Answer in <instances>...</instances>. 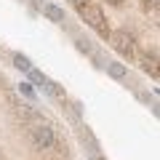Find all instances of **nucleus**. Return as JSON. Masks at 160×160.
<instances>
[{
	"mask_svg": "<svg viewBox=\"0 0 160 160\" xmlns=\"http://www.w3.org/2000/svg\"><path fill=\"white\" fill-rule=\"evenodd\" d=\"M43 13H46L51 22H64V8H59L56 3H46V6H43Z\"/></svg>",
	"mask_w": 160,
	"mask_h": 160,
	"instance_id": "nucleus-4",
	"label": "nucleus"
},
{
	"mask_svg": "<svg viewBox=\"0 0 160 160\" xmlns=\"http://www.w3.org/2000/svg\"><path fill=\"white\" fill-rule=\"evenodd\" d=\"M78 48H80V51H86V53H93V48L88 46V40H78Z\"/></svg>",
	"mask_w": 160,
	"mask_h": 160,
	"instance_id": "nucleus-10",
	"label": "nucleus"
},
{
	"mask_svg": "<svg viewBox=\"0 0 160 160\" xmlns=\"http://www.w3.org/2000/svg\"><path fill=\"white\" fill-rule=\"evenodd\" d=\"M78 11H80V16L86 19V24H91V27H93V29H99L102 35H109V32H107V27H104V13L99 11L96 6H91V3H80Z\"/></svg>",
	"mask_w": 160,
	"mask_h": 160,
	"instance_id": "nucleus-1",
	"label": "nucleus"
},
{
	"mask_svg": "<svg viewBox=\"0 0 160 160\" xmlns=\"http://www.w3.org/2000/svg\"><path fill=\"white\" fill-rule=\"evenodd\" d=\"M72 3H78V6H80V3H83V0H72Z\"/></svg>",
	"mask_w": 160,
	"mask_h": 160,
	"instance_id": "nucleus-11",
	"label": "nucleus"
},
{
	"mask_svg": "<svg viewBox=\"0 0 160 160\" xmlns=\"http://www.w3.org/2000/svg\"><path fill=\"white\" fill-rule=\"evenodd\" d=\"M29 80H32V83H38V86H46V78H43L38 69H29Z\"/></svg>",
	"mask_w": 160,
	"mask_h": 160,
	"instance_id": "nucleus-8",
	"label": "nucleus"
},
{
	"mask_svg": "<svg viewBox=\"0 0 160 160\" xmlns=\"http://www.w3.org/2000/svg\"><path fill=\"white\" fill-rule=\"evenodd\" d=\"M93 160H102V158H93Z\"/></svg>",
	"mask_w": 160,
	"mask_h": 160,
	"instance_id": "nucleus-12",
	"label": "nucleus"
},
{
	"mask_svg": "<svg viewBox=\"0 0 160 160\" xmlns=\"http://www.w3.org/2000/svg\"><path fill=\"white\" fill-rule=\"evenodd\" d=\"M139 62H142V69H147V72L158 75V67H155V64H158V56H155V53H149V56H142Z\"/></svg>",
	"mask_w": 160,
	"mask_h": 160,
	"instance_id": "nucleus-5",
	"label": "nucleus"
},
{
	"mask_svg": "<svg viewBox=\"0 0 160 160\" xmlns=\"http://www.w3.org/2000/svg\"><path fill=\"white\" fill-rule=\"evenodd\" d=\"M13 64H16V67L22 69V72H29V69H32L29 59H27V56H22V53H16V56H13Z\"/></svg>",
	"mask_w": 160,
	"mask_h": 160,
	"instance_id": "nucleus-7",
	"label": "nucleus"
},
{
	"mask_svg": "<svg viewBox=\"0 0 160 160\" xmlns=\"http://www.w3.org/2000/svg\"><path fill=\"white\" fill-rule=\"evenodd\" d=\"M32 142L38 144L40 149H51L53 144H56V133H53V128L46 126V123H35L32 126Z\"/></svg>",
	"mask_w": 160,
	"mask_h": 160,
	"instance_id": "nucleus-2",
	"label": "nucleus"
},
{
	"mask_svg": "<svg viewBox=\"0 0 160 160\" xmlns=\"http://www.w3.org/2000/svg\"><path fill=\"white\" fill-rule=\"evenodd\" d=\"M19 91H22L24 96H29V99L35 96V91H32V86H27V83H22V86H19Z\"/></svg>",
	"mask_w": 160,
	"mask_h": 160,
	"instance_id": "nucleus-9",
	"label": "nucleus"
},
{
	"mask_svg": "<svg viewBox=\"0 0 160 160\" xmlns=\"http://www.w3.org/2000/svg\"><path fill=\"white\" fill-rule=\"evenodd\" d=\"M107 38H109V43H112L120 53H131L133 51V40H131L128 32H109Z\"/></svg>",
	"mask_w": 160,
	"mask_h": 160,
	"instance_id": "nucleus-3",
	"label": "nucleus"
},
{
	"mask_svg": "<svg viewBox=\"0 0 160 160\" xmlns=\"http://www.w3.org/2000/svg\"><path fill=\"white\" fill-rule=\"evenodd\" d=\"M107 72L112 75L115 80H120V78H126V67H123V64H118V62H112V64H107Z\"/></svg>",
	"mask_w": 160,
	"mask_h": 160,
	"instance_id": "nucleus-6",
	"label": "nucleus"
}]
</instances>
